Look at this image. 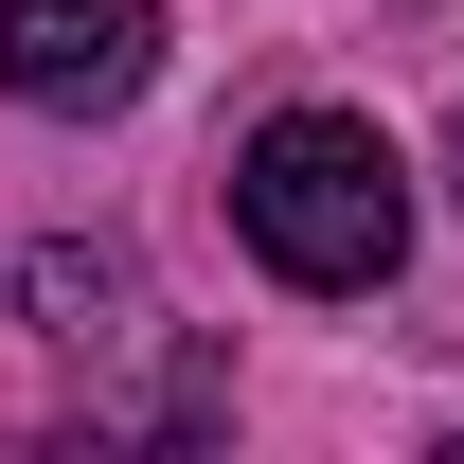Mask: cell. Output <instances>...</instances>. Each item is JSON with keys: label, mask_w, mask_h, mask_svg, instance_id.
I'll use <instances>...</instances> for the list:
<instances>
[{"label": "cell", "mask_w": 464, "mask_h": 464, "mask_svg": "<svg viewBox=\"0 0 464 464\" xmlns=\"http://www.w3.org/2000/svg\"><path fill=\"white\" fill-rule=\"evenodd\" d=\"M232 215H250V250L304 304H357V286L411 268V179H393V143L357 108H268L250 161H232Z\"/></svg>", "instance_id": "6da1fadb"}, {"label": "cell", "mask_w": 464, "mask_h": 464, "mask_svg": "<svg viewBox=\"0 0 464 464\" xmlns=\"http://www.w3.org/2000/svg\"><path fill=\"white\" fill-rule=\"evenodd\" d=\"M143 72H161V0H0V90H18V108L90 125V108H125Z\"/></svg>", "instance_id": "7a4b0ae2"}, {"label": "cell", "mask_w": 464, "mask_h": 464, "mask_svg": "<svg viewBox=\"0 0 464 464\" xmlns=\"http://www.w3.org/2000/svg\"><path fill=\"white\" fill-rule=\"evenodd\" d=\"M18 304H36L54 340H125V322H143V268H125V250H36Z\"/></svg>", "instance_id": "3957f363"}, {"label": "cell", "mask_w": 464, "mask_h": 464, "mask_svg": "<svg viewBox=\"0 0 464 464\" xmlns=\"http://www.w3.org/2000/svg\"><path fill=\"white\" fill-rule=\"evenodd\" d=\"M447 179H464V143H447Z\"/></svg>", "instance_id": "277c9868"}]
</instances>
